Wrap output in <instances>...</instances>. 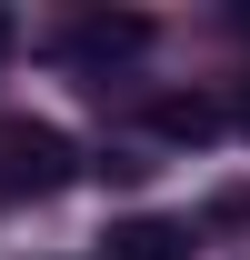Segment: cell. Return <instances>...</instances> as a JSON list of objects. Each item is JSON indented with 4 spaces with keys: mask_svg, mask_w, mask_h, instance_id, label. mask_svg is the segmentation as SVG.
Listing matches in <instances>:
<instances>
[{
    "mask_svg": "<svg viewBox=\"0 0 250 260\" xmlns=\"http://www.w3.org/2000/svg\"><path fill=\"white\" fill-rule=\"evenodd\" d=\"M0 60H10V10H0Z\"/></svg>",
    "mask_w": 250,
    "mask_h": 260,
    "instance_id": "6",
    "label": "cell"
},
{
    "mask_svg": "<svg viewBox=\"0 0 250 260\" xmlns=\"http://www.w3.org/2000/svg\"><path fill=\"white\" fill-rule=\"evenodd\" d=\"M240 120H250V110H240Z\"/></svg>",
    "mask_w": 250,
    "mask_h": 260,
    "instance_id": "7",
    "label": "cell"
},
{
    "mask_svg": "<svg viewBox=\"0 0 250 260\" xmlns=\"http://www.w3.org/2000/svg\"><path fill=\"white\" fill-rule=\"evenodd\" d=\"M0 180L10 190H60L70 180V140L60 130H0Z\"/></svg>",
    "mask_w": 250,
    "mask_h": 260,
    "instance_id": "1",
    "label": "cell"
},
{
    "mask_svg": "<svg viewBox=\"0 0 250 260\" xmlns=\"http://www.w3.org/2000/svg\"><path fill=\"white\" fill-rule=\"evenodd\" d=\"M60 50L70 60H130V50H150V20H140V10H90Z\"/></svg>",
    "mask_w": 250,
    "mask_h": 260,
    "instance_id": "2",
    "label": "cell"
},
{
    "mask_svg": "<svg viewBox=\"0 0 250 260\" xmlns=\"http://www.w3.org/2000/svg\"><path fill=\"white\" fill-rule=\"evenodd\" d=\"M220 220H250V190H230V200H220Z\"/></svg>",
    "mask_w": 250,
    "mask_h": 260,
    "instance_id": "5",
    "label": "cell"
},
{
    "mask_svg": "<svg viewBox=\"0 0 250 260\" xmlns=\"http://www.w3.org/2000/svg\"><path fill=\"white\" fill-rule=\"evenodd\" d=\"M110 260H190V230L180 220H120L110 230Z\"/></svg>",
    "mask_w": 250,
    "mask_h": 260,
    "instance_id": "3",
    "label": "cell"
},
{
    "mask_svg": "<svg viewBox=\"0 0 250 260\" xmlns=\"http://www.w3.org/2000/svg\"><path fill=\"white\" fill-rule=\"evenodd\" d=\"M150 130H160V140H210V130H220V110H210V100H160V110H150Z\"/></svg>",
    "mask_w": 250,
    "mask_h": 260,
    "instance_id": "4",
    "label": "cell"
}]
</instances>
